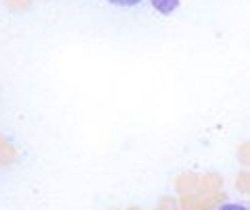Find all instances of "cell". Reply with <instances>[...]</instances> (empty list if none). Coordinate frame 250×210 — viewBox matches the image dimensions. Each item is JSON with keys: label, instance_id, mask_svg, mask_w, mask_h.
<instances>
[{"label": "cell", "instance_id": "obj_6", "mask_svg": "<svg viewBox=\"0 0 250 210\" xmlns=\"http://www.w3.org/2000/svg\"><path fill=\"white\" fill-rule=\"evenodd\" d=\"M236 185H238V190L242 193H248V171H242L240 177H238V181H236Z\"/></svg>", "mask_w": 250, "mask_h": 210}, {"label": "cell", "instance_id": "obj_8", "mask_svg": "<svg viewBox=\"0 0 250 210\" xmlns=\"http://www.w3.org/2000/svg\"><path fill=\"white\" fill-rule=\"evenodd\" d=\"M111 4H115V6H136V4H140L142 0H108Z\"/></svg>", "mask_w": 250, "mask_h": 210}, {"label": "cell", "instance_id": "obj_5", "mask_svg": "<svg viewBox=\"0 0 250 210\" xmlns=\"http://www.w3.org/2000/svg\"><path fill=\"white\" fill-rule=\"evenodd\" d=\"M31 2H34V0H4V6L11 13H21V11H27Z\"/></svg>", "mask_w": 250, "mask_h": 210}, {"label": "cell", "instance_id": "obj_4", "mask_svg": "<svg viewBox=\"0 0 250 210\" xmlns=\"http://www.w3.org/2000/svg\"><path fill=\"white\" fill-rule=\"evenodd\" d=\"M150 2L161 15H171L179 6V0H150Z\"/></svg>", "mask_w": 250, "mask_h": 210}, {"label": "cell", "instance_id": "obj_2", "mask_svg": "<svg viewBox=\"0 0 250 210\" xmlns=\"http://www.w3.org/2000/svg\"><path fill=\"white\" fill-rule=\"evenodd\" d=\"M175 188L179 193H190L198 188V175L196 173H184V175H179L177 177V181H175Z\"/></svg>", "mask_w": 250, "mask_h": 210}, {"label": "cell", "instance_id": "obj_7", "mask_svg": "<svg viewBox=\"0 0 250 210\" xmlns=\"http://www.w3.org/2000/svg\"><path fill=\"white\" fill-rule=\"evenodd\" d=\"M182 206H184V210H198V200L194 198V196L184 198L182 200Z\"/></svg>", "mask_w": 250, "mask_h": 210}, {"label": "cell", "instance_id": "obj_9", "mask_svg": "<svg viewBox=\"0 0 250 210\" xmlns=\"http://www.w3.org/2000/svg\"><path fill=\"white\" fill-rule=\"evenodd\" d=\"M219 210H248L244 204H221Z\"/></svg>", "mask_w": 250, "mask_h": 210}, {"label": "cell", "instance_id": "obj_10", "mask_svg": "<svg viewBox=\"0 0 250 210\" xmlns=\"http://www.w3.org/2000/svg\"><path fill=\"white\" fill-rule=\"evenodd\" d=\"M242 162H244V165L248 162V144L242 146Z\"/></svg>", "mask_w": 250, "mask_h": 210}, {"label": "cell", "instance_id": "obj_11", "mask_svg": "<svg viewBox=\"0 0 250 210\" xmlns=\"http://www.w3.org/2000/svg\"><path fill=\"white\" fill-rule=\"evenodd\" d=\"M127 210H140V208H138V206H131V208H127Z\"/></svg>", "mask_w": 250, "mask_h": 210}, {"label": "cell", "instance_id": "obj_3", "mask_svg": "<svg viewBox=\"0 0 250 210\" xmlns=\"http://www.w3.org/2000/svg\"><path fill=\"white\" fill-rule=\"evenodd\" d=\"M15 156H17V154H15L13 144L6 137H0V169L11 167L15 162Z\"/></svg>", "mask_w": 250, "mask_h": 210}, {"label": "cell", "instance_id": "obj_1", "mask_svg": "<svg viewBox=\"0 0 250 210\" xmlns=\"http://www.w3.org/2000/svg\"><path fill=\"white\" fill-rule=\"evenodd\" d=\"M221 185H223V179L219 177L217 173H207L202 179H198V188L202 193H215L221 190Z\"/></svg>", "mask_w": 250, "mask_h": 210}]
</instances>
